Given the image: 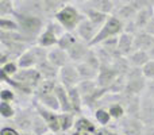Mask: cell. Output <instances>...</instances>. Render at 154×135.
Segmentation results:
<instances>
[{"label": "cell", "mask_w": 154, "mask_h": 135, "mask_svg": "<svg viewBox=\"0 0 154 135\" xmlns=\"http://www.w3.org/2000/svg\"><path fill=\"white\" fill-rule=\"evenodd\" d=\"M14 16L18 20L19 24V32L26 38L29 42L34 39H38L41 32L43 31L46 23L42 18H37V16H29L23 15L19 12H14Z\"/></svg>", "instance_id": "1"}, {"label": "cell", "mask_w": 154, "mask_h": 135, "mask_svg": "<svg viewBox=\"0 0 154 135\" xmlns=\"http://www.w3.org/2000/svg\"><path fill=\"white\" fill-rule=\"evenodd\" d=\"M53 19H56L65 31H75L80 23L85 19V15L82 14L81 8L73 4H66L62 10H60L56 14Z\"/></svg>", "instance_id": "2"}, {"label": "cell", "mask_w": 154, "mask_h": 135, "mask_svg": "<svg viewBox=\"0 0 154 135\" xmlns=\"http://www.w3.org/2000/svg\"><path fill=\"white\" fill-rule=\"evenodd\" d=\"M122 32H125V23H123L118 16L109 15L108 20L100 27L97 35H96L95 39L91 42L89 46H97V45H100L101 42H104V41H107V39L119 37Z\"/></svg>", "instance_id": "3"}, {"label": "cell", "mask_w": 154, "mask_h": 135, "mask_svg": "<svg viewBox=\"0 0 154 135\" xmlns=\"http://www.w3.org/2000/svg\"><path fill=\"white\" fill-rule=\"evenodd\" d=\"M15 12L23 14L29 16H37V18H46L43 0H23L19 4H16Z\"/></svg>", "instance_id": "4"}, {"label": "cell", "mask_w": 154, "mask_h": 135, "mask_svg": "<svg viewBox=\"0 0 154 135\" xmlns=\"http://www.w3.org/2000/svg\"><path fill=\"white\" fill-rule=\"evenodd\" d=\"M99 30H100V29H99L96 24H93L89 19L85 18L84 20H82L81 23L77 26V29L75 30V32H76L77 37L82 41V42L91 45V42H92V41L95 39V37L97 35Z\"/></svg>", "instance_id": "5"}, {"label": "cell", "mask_w": 154, "mask_h": 135, "mask_svg": "<svg viewBox=\"0 0 154 135\" xmlns=\"http://www.w3.org/2000/svg\"><path fill=\"white\" fill-rule=\"evenodd\" d=\"M60 78H61V85H64L66 89L77 87L80 84V80H81L79 72H77V68L69 64L66 66L61 68V70H60Z\"/></svg>", "instance_id": "6"}, {"label": "cell", "mask_w": 154, "mask_h": 135, "mask_svg": "<svg viewBox=\"0 0 154 135\" xmlns=\"http://www.w3.org/2000/svg\"><path fill=\"white\" fill-rule=\"evenodd\" d=\"M35 108H37V114H39L41 116L45 119V122L48 123V126H49V128H50L51 133H58V131H61V126H60V115H56L54 111L45 108V107L41 106L39 103L35 104Z\"/></svg>", "instance_id": "7"}, {"label": "cell", "mask_w": 154, "mask_h": 135, "mask_svg": "<svg viewBox=\"0 0 154 135\" xmlns=\"http://www.w3.org/2000/svg\"><path fill=\"white\" fill-rule=\"evenodd\" d=\"M69 54H68L66 50L61 49L60 46L49 50L48 53V61L50 62L51 65H54L56 68H64L68 65V61H69Z\"/></svg>", "instance_id": "8"}, {"label": "cell", "mask_w": 154, "mask_h": 135, "mask_svg": "<svg viewBox=\"0 0 154 135\" xmlns=\"http://www.w3.org/2000/svg\"><path fill=\"white\" fill-rule=\"evenodd\" d=\"M80 8H81L82 14L85 15V18L89 19V20L92 22L93 24H96L99 29H100V27L103 26V24L106 23V22L108 20V18H109L108 14H104V12H101V11L95 10V8H91V7H88V5H85V4H81L80 5Z\"/></svg>", "instance_id": "9"}, {"label": "cell", "mask_w": 154, "mask_h": 135, "mask_svg": "<svg viewBox=\"0 0 154 135\" xmlns=\"http://www.w3.org/2000/svg\"><path fill=\"white\" fill-rule=\"evenodd\" d=\"M134 35L131 32H122L118 38V53L119 56L128 57L134 51Z\"/></svg>", "instance_id": "10"}, {"label": "cell", "mask_w": 154, "mask_h": 135, "mask_svg": "<svg viewBox=\"0 0 154 135\" xmlns=\"http://www.w3.org/2000/svg\"><path fill=\"white\" fill-rule=\"evenodd\" d=\"M118 78V72L114 68H108L107 65H103L97 74V85L99 88H108L112 85V82Z\"/></svg>", "instance_id": "11"}, {"label": "cell", "mask_w": 154, "mask_h": 135, "mask_svg": "<svg viewBox=\"0 0 154 135\" xmlns=\"http://www.w3.org/2000/svg\"><path fill=\"white\" fill-rule=\"evenodd\" d=\"M35 115L31 112V109H22L19 114L15 115V124L19 130L23 133L31 131L32 128V122H34Z\"/></svg>", "instance_id": "12"}, {"label": "cell", "mask_w": 154, "mask_h": 135, "mask_svg": "<svg viewBox=\"0 0 154 135\" xmlns=\"http://www.w3.org/2000/svg\"><path fill=\"white\" fill-rule=\"evenodd\" d=\"M154 43V37L147 34L146 31H138L134 35V50H145L150 51Z\"/></svg>", "instance_id": "13"}, {"label": "cell", "mask_w": 154, "mask_h": 135, "mask_svg": "<svg viewBox=\"0 0 154 135\" xmlns=\"http://www.w3.org/2000/svg\"><path fill=\"white\" fill-rule=\"evenodd\" d=\"M82 4L88 5L91 8H95L97 11H101L104 14H108V15H112L116 10V2L115 0H88L87 3H82Z\"/></svg>", "instance_id": "14"}, {"label": "cell", "mask_w": 154, "mask_h": 135, "mask_svg": "<svg viewBox=\"0 0 154 135\" xmlns=\"http://www.w3.org/2000/svg\"><path fill=\"white\" fill-rule=\"evenodd\" d=\"M153 16H154V8H152V7L141 8V10L137 12V16H135V19H134V23H135L137 30H138V31H142Z\"/></svg>", "instance_id": "15"}, {"label": "cell", "mask_w": 154, "mask_h": 135, "mask_svg": "<svg viewBox=\"0 0 154 135\" xmlns=\"http://www.w3.org/2000/svg\"><path fill=\"white\" fill-rule=\"evenodd\" d=\"M69 2L70 0H43L46 18L53 19L60 10H62L66 4H69Z\"/></svg>", "instance_id": "16"}, {"label": "cell", "mask_w": 154, "mask_h": 135, "mask_svg": "<svg viewBox=\"0 0 154 135\" xmlns=\"http://www.w3.org/2000/svg\"><path fill=\"white\" fill-rule=\"evenodd\" d=\"M54 93L57 95V99L60 101V106H61V111L62 112H73L72 104H70V99H69V93L68 89L64 85H56V89Z\"/></svg>", "instance_id": "17"}, {"label": "cell", "mask_w": 154, "mask_h": 135, "mask_svg": "<svg viewBox=\"0 0 154 135\" xmlns=\"http://www.w3.org/2000/svg\"><path fill=\"white\" fill-rule=\"evenodd\" d=\"M150 60L152 58H150L149 51H145V50H134L127 57L128 64H131L134 68H143Z\"/></svg>", "instance_id": "18"}, {"label": "cell", "mask_w": 154, "mask_h": 135, "mask_svg": "<svg viewBox=\"0 0 154 135\" xmlns=\"http://www.w3.org/2000/svg\"><path fill=\"white\" fill-rule=\"evenodd\" d=\"M88 51H89V45L80 39L73 48H70L68 50V54H69V58L72 61H81L87 57Z\"/></svg>", "instance_id": "19"}, {"label": "cell", "mask_w": 154, "mask_h": 135, "mask_svg": "<svg viewBox=\"0 0 154 135\" xmlns=\"http://www.w3.org/2000/svg\"><path fill=\"white\" fill-rule=\"evenodd\" d=\"M38 99H39V104H41V106H43L45 108L51 109V111H61L60 101H58L57 95L54 92L39 95V96H38Z\"/></svg>", "instance_id": "20"}, {"label": "cell", "mask_w": 154, "mask_h": 135, "mask_svg": "<svg viewBox=\"0 0 154 135\" xmlns=\"http://www.w3.org/2000/svg\"><path fill=\"white\" fill-rule=\"evenodd\" d=\"M123 135H143L142 133V123L137 119H126L122 123Z\"/></svg>", "instance_id": "21"}, {"label": "cell", "mask_w": 154, "mask_h": 135, "mask_svg": "<svg viewBox=\"0 0 154 135\" xmlns=\"http://www.w3.org/2000/svg\"><path fill=\"white\" fill-rule=\"evenodd\" d=\"M76 68H77V72H79L81 80H93L95 77L97 78L99 69L93 68L92 65H89L88 62H85V61L80 62V64H77Z\"/></svg>", "instance_id": "22"}, {"label": "cell", "mask_w": 154, "mask_h": 135, "mask_svg": "<svg viewBox=\"0 0 154 135\" xmlns=\"http://www.w3.org/2000/svg\"><path fill=\"white\" fill-rule=\"evenodd\" d=\"M48 131H50L48 123L45 122V119H43L39 114H37L34 118V122H32L31 133H34L35 135H45Z\"/></svg>", "instance_id": "23"}, {"label": "cell", "mask_w": 154, "mask_h": 135, "mask_svg": "<svg viewBox=\"0 0 154 135\" xmlns=\"http://www.w3.org/2000/svg\"><path fill=\"white\" fill-rule=\"evenodd\" d=\"M0 29L2 31H19V24L18 20L15 19V16L11 15V16H3L0 18Z\"/></svg>", "instance_id": "24"}, {"label": "cell", "mask_w": 154, "mask_h": 135, "mask_svg": "<svg viewBox=\"0 0 154 135\" xmlns=\"http://www.w3.org/2000/svg\"><path fill=\"white\" fill-rule=\"evenodd\" d=\"M68 93H69V99H70V104H72L73 112H80L81 111V103H82V96L80 93L79 88H70L68 89Z\"/></svg>", "instance_id": "25"}, {"label": "cell", "mask_w": 154, "mask_h": 135, "mask_svg": "<svg viewBox=\"0 0 154 135\" xmlns=\"http://www.w3.org/2000/svg\"><path fill=\"white\" fill-rule=\"evenodd\" d=\"M75 128H76V134H80V135H87V134H93L96 130V127L87 119H79L76 120V124H75Z\"/></svg>", "instance_id": "26"}, {"label": "cell", "mask_w": 154, "mask_h": 135, "mask_svg": "<svg viewBox=\"0 0 154 135\" xmlns=\"http://www.w3.org/2000/svg\"><path fill=\"white\" fill-rule=\"evenodd\" d=\"M75 115L73 112H62L60 115V126H61V131H68L72 127H75Z\"/></svg>", "instance_id": "27"}, {"label": "cell", "mask_w": 154, "mask_h": 135, "mask_svg": "<svg viewBox=\"0 0 154 135\" xmlns=\"http://www.w3.org/2000/svg\"><path fill=\"white\" fill-rule=\"evenodd\" d=\"M15 8V0H0V18L14 15Z\"/></svg>", "instance_id": "28"}, {"label": "cell", "mask_w": 154, "mask_h": 135, "mask_svg": "<svg viewBox=\"0 0 154 135\" xmlns=\"http://www.w3.org/2000/svg\"><path fill=\"white\" fill-rule=\"evenodd\" d=\"M0 114L4 119H11V118L15 116V109L12 108L11 103L8 101H2L0 103Z\"/></svg>", "instance_id": "29"}, {"label": "cell", "mask_w": 154, "mask_h": 135, "mask_svg": "<svg viewBox=\"0 0 154 135\" xmlns=\"http://www.w3.org/2000/svg\"><path fill=\"white\" fill-rule=\"evenodd\" d=\"M95 118L101 126H106V124H108L109 119H111V115H109L108 109L100 108V109H97V111L95 112Z\"/></svg>", "instance_id": "30"}, {"label": "cell", "mask_w": 154, "mask_h": 135, "mask_svg": "<svg viewBox=\"0 0 154 135\" xmlns=\"http://www.w3.org/2000/svg\"><path fill=\"white\" fill-rule=\"evenodd\" d=\"M108 112H109V115H111V118H114V119H120V118H123V115H125V108H123L120 104H111L108 108Z\"/></svg>", "instance_id": "31"}, {"label": "cell", "mask_w": 154, "mask_h": 135, "mask_svg": "<svg viewBox=\"0 0 154 135\" xmlns=\"http://www.w3.org/2000/svg\"><path fill=\"white\" fill-rule=\"evenodd\" d=\"M2 72H3V74H5V76L14 77L16 73H18V65H16L15 62L10 61V62H7V64L2 65Z\"/></svg>", "instance_id": "32"}, {"label": "cell", "mask_w": 154, "mask_h": 135, "mask_svg": "<svg viewBox=\"0 0 154 135\" xmlns=\"http://www.w3.org/2000/svg\"><path fill=\"white\" fill-rule=\"evenodd\" d=\"M142 72H143L145 77H150V78H154V60H150L143 68H142Z\"/></svg>", "instance_id": "33"}, {"label": "cell", "mask_w": 154, "mask_h": 135, "mask_svg": "<svg viewBox=\"0 0 154 135\" xmlns=\"http://www.w3.org/2000/svg\"><path fill=\"white\" fill-rule=\"evenodd\" d=\"M0 97H2V101H8V103H10L11 100H14L15 95H14L12 91L3 89V91H2V93H0Z\"/></svg>", "instance_id": "34"}, {"label": "cell", "mask_w": 154, "mask_h": 135, "mask_svg": "<svg viewBox=\"0 0 154 135\" xmlns=\"http://www.w3.org/2000/svg\"><path fill=\"white\" fill-rule=\"evenodd\" d=\"M92 135H119V134L114 133L111 130H107V128H96Z\"/></svg>", "instance_id": "35"}, {"label": "cell", "mask_w": 154, "mask_h": 135, "mask_svg": "<svg viewBox=\"0 0 154 135\" xmlns=\"http://www.w3.org/2000/svg\"><path fill=\"white\" fill-rule=\"evenodd\" d=\"M143 31H146L147 34H150V35H153V37H154V16L150 19L149 23L146 24V27L143 29Z\"/></svg>", "instance_id": "36"}, {"label": "cell", "mask_w": 154, "mask_h": 135, "mask_svg": "<svg viewBox=\"0 0 154 135\" xmlns=\"http://www.w3.org/2000/svg\"><path fill=\"white\" fill-rule=\"evenodd\" d=\"M0 135H22V134H19L18 131L14 130V128H11V127H3Z\"/></svg>", "instance_id": "37"}, {"label": "cell", "mask_w": 154, "mask_h": 135, "mask_svg": "<svg viewBox=\"0 0 154 135\" xmlns=\"http://www.w3.org/2000/svg\"><path fill=\"white\" fill-rule=\"evenodd\" d=\"M149 54H150V58L154 60V43H153V46H152V49H150V51H149Z\"/></svg>", "instance_id": "38"}, {"label": "cell", "mask_w": 154, "mask_h": 135, "mask_svg": "<svg viewBox=\"0 0 154 135\" xmlns=\"http://www.w3.org/2000/svg\"><path fill=\"white\" fill-rule=\"evenodd\" d=\"M22 135H35L34 133H31V131H27V133H23Z\"/></svg>", "instance_id": "39"}, {"label": "cell", "mask_w": 154, "mask_h": 135, "mask_svg": "<svg viewBox=\"0 0 154 135\" xmlns=\"http://www.w3.org/2000/svg\"><path fill=\"white\" fill-rule=\"evenodd\" d=\"M76 2H77V3H80V4H82V3H87L88 0H76Z\"/></svg>", "instance_id": "40"}, {"label": "cell", "mask_w": 154, "mask_h": 135, "mask_svg": "<svg viewBox=\"0 0 154 135\" xmlns=\"http://www.w3.org/2000/svg\"><path fill=\"white\" fill-rule=\"evenodd\" d=\"M49 135H51V134H49Z\"/></svg>", "instance_id": "41"}]
</instances>
